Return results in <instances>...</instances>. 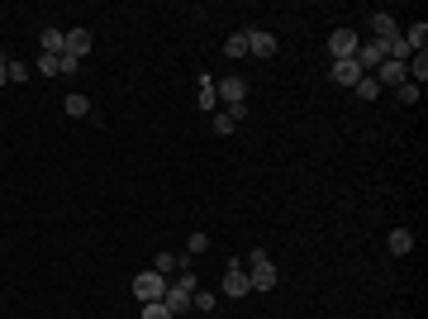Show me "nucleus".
<instances>
[{
  "label": "nucleus",
  "instance_id": "obj_1",
  "mask_svg": "<svg viewBox=\"0 0 428 319\" xmlns=\"http://www.w3.org/2000/svg\"><path fill=\"white\" fill-rule=\"evenodd\" d=\"M247 281H252V291H271V286H276V267H271V258L262 248L247 253Z\"/></svg>",
  "mask_w": 428,
  "mask_h": 319
},
{
  "label": "nucleus",
  "instance_id": "obj_2",
  "mask_svg": "<svg viewBox=\"0 0 428 319\" xmlns=\"http://www.w3.org/2000/svg\"><path fill=\"white\" fill-rule=\"evenodd\" d=\"M190 295H195V276H176V281H167V295H162V305L171 310V315H181V310H190Z\"/></svg>",
  "mask_w": 428,
  "mask_h": 319
},
{
  "label": "nucleus",
  "instance_id": "obj_3",
  "mask_svg": "<svg viewBox=\"0 0 428 319\" xmlns=\"http://www.w3.org/2000/svg\"><path fill=\"white\" fill-rule=\"evenodd\" d=\"M134 295H138V305L162 300V295H167V276H158V272H138L134 276Z\"/></svg>",
  "mask_w": 428,
  "mask_h": 319
},
{
  "label": "nucleus",
  "instance_id": "obj_4",
  "mask_svg": "<svg viewBox=\"0 0 428 319\" xmlns=\"http://www.w3.org/2000/svg\"><path fill=\"white\" fill-rule=\"evenodd\" d=\"M219 286H224V295H229V300H238V295L252 291V281H247V272H243L238 262H229V272H224V281H219Z\"/></svg>",
  "mask_w": 428,
  "mask_h": 319
},
{
  "label": "nucleus",
  "instance_id": "obj_5",
  "mask_svg": "<svg viewBox=\"0 0 428 319\" xmlns=\"http://www.w3.org/2000/svg\"><path fill=\"white\" fill-rule=\"evenodd\" d=\"M328 53H333V62L352 57L357 53V34H352V29H333V34H328Z\"/></svg>",
  "mask_w": 428,
  "mask_h": 319
},
{
  "label": "nucleus",
  "instance_id": "obj_6",
  "mask_svg": "<svg viewBox=\"0 0 428 319\" xmlns=\"http://www.w3.org/2000/svg\"><path fill=\"white\" fill-rule=\"evenodd\" d=\"M214 96H224V105H243V101H247V81L243 77H224L219 86H214Z\"/></svg>",
  "mask_w": 428,
  "mask_h": 319
},
{
  "label": "nucleus",
  "instance_id": "obj_7",
  "mask_svg": "<svg viewBox=\"0 0 428 319\" xmlns=\"http://www.w3.org/2000/svg\"><path fill=\"white\" fill-rule=\"evenodd\" d=\"M404 81H409V72H404V62H390V57H385V62L376 67V86H395V91H400Z\"/></svg>",
  "mask_w": 428,
  "mask_h": 319
},
{
  "label": "nucleus",
  "instance_id": "obj_8",
  "mask_svg": "<svg viewBox=\"0 0 428 319\" xmlns=\"http://www.w3.org/2000/svg\"><path fill=\"white\" fill-rule=\"evenodd\" d=\"M328 77L338 81V86H343V91H352V86H357V81H362V67H357V62H352V57H343V62H333V67H328Z\"/></svg>",
  "mask_w": 428,
  "mask_h": 319
},
{
  "label": "nucleus",
  "instance_id": "obj_9",
  "mask_svg": "<svg viewBox=\"0 0 428 319\" xmlns=\"http://www.w3.org/2000/svg\"><path fill=\"white\" fill-rule=\"evenodd\" d=\"M243 34H247V53L252 57H271L276 53V38H271V34H262V29H243Z\"/></svg>",
  "mask_w": 428,
  "mask_h": 319
},
{
  "label": "nucleus",
  "instance_id": "obj_10",
  "mask_svg": "<svg viewBox=\"0 0 428 319\" xmlns=\"http://www.w3.org/2000/svg\"><path fill=\"white\" fill-rule=\"evenodd\" d=\"M91 43H95V38H91V29H72L62 53H67V57H86V53H91Z\"/></svg>",
  "mask_w": 428,
  "mask_h": 319
},
{
  "label": "nucleus",
  "instance_id": "obj_11",
  "mask_svg": "<svg viewBox=\"0 0 428 319\" xmlns=\"http://www.w3.org/2000/svg\"><path fill=\"white\" fill-rule=\"evenodd\" d=\"M372 29H376V43H395L400 38V29H395L390 15H372Z\"/></svg>",
  "mask_w": 428,
  "mask_h": 319
},
{
  "label": "nucleus",
  "instance_id": "obj_12",
  "mask_svg": "<svg viewBox=\"0 0 428 319\" xmlns=\"http://www.w3.org/2000/svg\"><path fill=\"white\" fill-rule=\"evenodd\" d=\"M404 72H409L414 86H424V81H428V53H414L409 62H404Z\"/></svg>",
  "mask_w": 428,
  "mask_h": 319
},
{
  "label": "nucleus",
  "instance_id": "obj_13",
  "mask_svg": "<svg viewBox=\"0 0 428 319\" xmlns=\"http://www.w3.org/2000/svg\"><path fill=\"white\" fill-rule=\"evenodd\" d=\"M38 43H43V53L62 57V48H67V34H62V29H43V38H38Z\"/></svg>",
  "mask_w": 428,
  "mask_h": 319
},
{
  "label": "nucleus",
  "instance_id": "obj_14",
  "mask_svg": "<svg viewBox=\"0 0 428 319\" xmlns=\"http://www.w3.org/2000/svg\"><path fill=\"white\" fill-rule=\"evenodd\" d=\"M400 38L409 43V48H414V53H424V43H428V24L419 20V24H409V34H400Z\"/></svg>",
  "mask_w": 428,
  "mask_h": 319
},
{
  "label": "nucleus",
  "instance_id": "obj_15",
  "mask_svg": "<svg viewBox=\"0 0 428 319\" xmlns=\"http://www.w3.org/2000/svg\"><path fill=\"white\" fill-rule=\"evenodd\" d=\"M390 253H395V258H404V253H409V248H414V234H409V229H395V234H390Z\"/></svg>",
  "mask_w": 428,
  "mask_h": 319
},
{
  "label": "nucleus",
  "instance_id": "obj_16",
  "mask_svg": "<svg viewBox=\"0 0 428 319\" xmlns=\"http://www.w3.org/2000/svg\"><path fill=\"white\" fill-rule=\"evenodd\" d=\"M62 105H67V114H72V119H86V114H91V101H86V96H77V91H72Z\"/></svg>",
  "mask_w": 428,
  "mask_h": 319
},
{
  "label": "nucleus",
  "instance_id": "obj_17",
  "mask_svg": "<svg viewBox=\"0 0 428 319\" xmlns=\"http://www.w3.org/2000/svg\"><path fill=\"white\" fill-rule=\"evenodd\" d=\"M38 72H43V77H62V57H53V53H38Z\"/></svg>",
  "mask_w": 428,
  "mask_h": 319
},
{
  "label": "nucleus",
  "instance_id": "obj_18",
  "mask_svg": "<svg viewBox=\"0 0 428 319\" xmlns=\"http://www.w3.org/2000/svg\"><path fill=\"white\" fill-rule=\"evenodd\" d=\"M138 319H176V315H171V310H167L162 300H148V305H143V315H138Z\"/></svg>",
  "mask_w": 428,
  "mask_h": 319
},
{
  "label": "nucleus",
  "instance_id": "obj_19",
  "mask_svg": "<svg viewBox=\"0 0 428 319\" xmlns=\"http://www.w3.org/2000/svg\"><path fill=\"white\" fill-rule=\"evenodd\" d=\"M352 91H357L362 101H376V96H381V86H376V77H362L357 86H352Z\"/></svg>",
  "mask_w": 428,
  "mask_h": 319
},
{
  "label": "nucleus",
  "instance_id": "obj_20",
  "mask_svg": "<svg viewBox=\"0 0 428 319\" xmlns=\"http://www.w3.org/2000/svg\"><path fill=\"white\" fill-rule=\"evenodd\" d=\"M176 267H181V258H176V253H162V258H158V267H153V272H158V276H171Z\"/></svg>",
  "mask_w": 428,
  "mask_h": 319
},
{
  "label": "nucleus",
  "instance_id": "obj_21",
  "mask_svg": "<svg viewBox=\"0 0 428 319\" xmlns=\"http://www.w3.org/2000/svg\"><path fill=\"white\" fill-rule=\"evenodd\" d=\"M224 53H229V57H247V34H243V29L229 38V48H224Z\"/></svg>",
  "mask_w": 428,
  "mask_h": 319
},
{
  "label": "nucleus",
  "instance_id": "obj_22",
  "mask_svg": "<svg viewBox=\"0 0 428 319\" xmlns=\"http://www.w3.org/2000/svg\"><path fill=\"white\" fill-rule=\"evenodd\" d=\"M190 305H195V310H205V315H210L214 305H219V300H214V291H195L190 295Z\"/></svg>",
  "mask_w": 428,
  "mask_h": 319
},
{
  "label": "nucleus",
  "instance_id": "obj_23",
  "mask_svg": "<svg viewBox=\"0 0 428 319\" xmlns=\"http://www.w3.org/2000/svg\"><path fill=\"white\" fill-rule=\"evenodd\" d=\"M5 77L10 81H29V67L24 62H5Z\"/></svg>",
  "mask_w": 428,
  "mask_h": 319
},
{
  "label": "nucleus",
  "instance_id": "obj_24",
  "mask_svg": "<svg viewBox=\"0 0 428 319\" xmlns=\"http://www.w3.org/2000/svg\"><path fill=\"white\" fill-rule=\"evenodd\" d=\"M219 105V96H214V81H205V91H200V110H214Z\"/></svg>",
  "mask_w": 428,
  "mask_h": 319
},
{
  "label": "nucleus",
  "instance_id": "obj_25",
  "mask_svg": "<svg viewBox=\"0 0 428 319\" xmlns=\"http://www.w3.org/2000/svg\"><path fill=\"white\" fill-rule=\"evenodd\" d=\"M419 91H424V86H414V81H404V86H400V101H404V105H414V101H419Z\"/></svg>",
  "mask_w": 428,
  "mask_h": 319
},
{
  "label": "nucleus",
  "instance_id": "obj_26",
  "mask_svg": "<svg viewBox=\"0 0 428 319\" xmlns=\"http://www.w3.org/2000/svg\"><path fill=\"white\" fill-rule=\"evenodd\" d=\"M214 133H234V119H229V110H224V114H214Z\"/></svg>",
  "mask_w": 428,
  "mask_h": 319
},
{
  "label": "nucleus",
  "instance_id": "obj_27",
  "mask_svg": "<svg viewBox=\"0 0 428 319\" xmlns=\"http://www.w3.org/2000/svg\"><path fill=\"white\" fill-rule=\"evenodd\" d=\"M5 81H10V77H5V62H0V86H5Z\"/></svg>",
  "mask_w": 428,
  "mask_h": 319
}]
</instances>
